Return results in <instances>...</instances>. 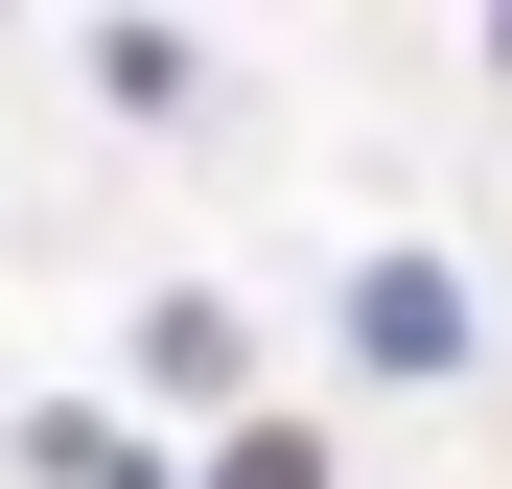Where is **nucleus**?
Listing matches in <instances>:
<instances>
[{
  "label": "nucleus",
  "instance_id": "nucleus-1",
  "mask_svg": "<svg viewBox=\"0 0 512 489\" xmlns=\"http://www.w3.org/2000/svg\"><path fill=\"white\" fill-rule=\"evenodd\" d=\"M350 350H373V373H466V280H443V257H373V280H350Z\"/></svg>",
  "mask_w": 512,
  "mask_h": 489
}]
</instances>
